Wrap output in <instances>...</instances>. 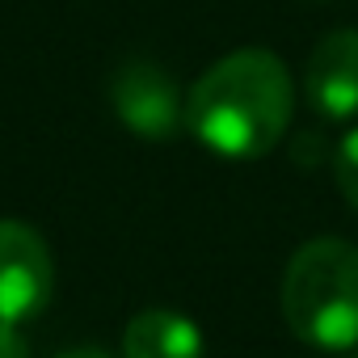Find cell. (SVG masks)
Masks as SVG:
<instances>
[{"label":"cell","mask_w":358,"mask_h":358,"mask_svg":"<svg viewBox=\"0 0 358 358\" xmlns=\"http://www.w3.org/2000/svg\"><path fill=\"white\" fill-rule=\"evenodd\" d=\"M333 177H337L341 199L358 211V131H350L337 143V152H333Z\"/></svg>","instance_id":"52a82bcc"},{"label":"cell","mask_w":358,"mask_h":358,"mask_svg":"<svg viewBox=\"0 0 358 358\" xmlns=\"http://www.w3.org/2000/svg\"><path fill=\"white\" fill-rule=\"evenodd\" d=\"M0 358H30V350H26L22 333H17V324H0Z\"/></svg>","instance_id":"ba28073f"},{"label":"cell","mask_w":358,"mask_h":358,"mask_svg":"<svg viewBox=\"0 0 358 358\" xmlns=\"http://www.w3.org/2000/svg\"><path fill=\"white\" fill-rule=\"evenodd\" d=\"M51 295L55 257L47 241L22 220H0V324H26L43 316Z\"/></svg>","instance_id":"3957f363"},{"label":"cell","mask_w":358,"mask_h":358,"mask_svg":"<svg viewBox=\"0 0 358 358\" xmlns=\"http://www.w3.org/2000/svg\"><path fill=\"white\" fill-rule=\"evenodd\" d=\"M110 106L127 131L152 143H169L177 131L186 127V97L177 80L148 59L122 64L110 80Z\"/></svg>","instance_id":"277c9868"},{"label":"cell","mask_w":358,"mask_h":358,"mask_svg":"<svg viewBox=\"0 0 358 358\" xmlns=\"http://www.w3.org/2000/svg\"><path fill=\"white\" fill-rule=\"evenodd\" d=\"M295 85L274 51L245 47L215 59L186 97L190 135L228 160H257L291 127Z\"/></svg>","instance_id":"6da1fadb"},{"label":"cell","mask_w":358,"mask_h":358,"mask_svg":"<svg viewBox=\"0 0 358 358\" xmlns=\"http://www.w3.org/2000/svg\"><path fill=\"white\" fill-rule=\"evenodd\" d=\"M308 101L324 118H354L358 114V30L324 34L308 55Z\"/></svg>","instance_id":"5b68a950"},{"label":"cell","mask_w":358,"mask_h":358,"mask_svg":"<svg viewBox=\"0 0 358 358\" xmlns=\"http://www.w3.org/2000/svg\"><path fill=\"white\" fill-rule=\"evenodd\" d=\"M282 316L312 350L358 345V245L316 236L295 249L282 274Z\"/></svg>","instance_id":"7a4b0ae2"},{"label":"cell","mask_w":358,"mask_h":358,"mask_svg":"<svg viewBox=\"0 0 358 358\" xmlns=\"http://www.w3.org/2000/svg\"><path fill=\"white\" fill-rule=\"evenodd\" d=\"M59 358H114V354H106V350H97V345H76V350H64Z\"/></svg>","instance_id":"9c48e42d"},{"label":"cell","mask_w":358,"mask_h":358,"mask_svg":"<svg viewBox=\"0 0 358 358\" xmlns=\"http://www.w3.org/2000/svg\"><path fill=\"white\" fill-rule=\"evenodd\" d=\"M122 358H203V333L173 308H143L127 320Z\"/></svg>","instance_id":"8992f818"}]
</instances>
